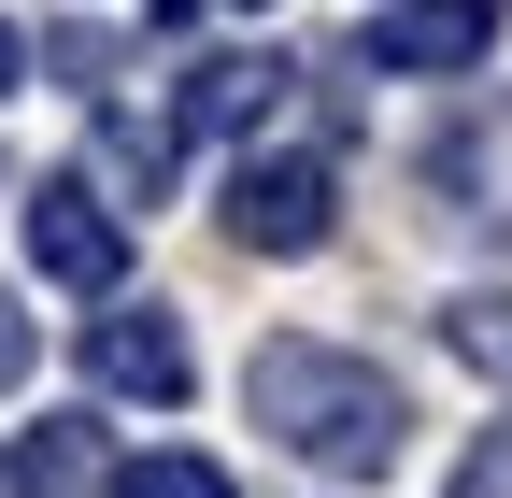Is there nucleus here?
Returning a JSON list of instances; mask_svg holds the SVG:
<instances>
[{"instance_id":"f257e3e1","label":"nucleus","mask_w":512,"mask_h":498,"mask_svg":"<svg viewBox=\"0 0 512 498\" xmlns=\"http://www.w3.org/2000/svg\"><path fill=\"white\" fill-rule=\"evenodd\" d=\"M242 399H256V427H271L299 470H328V484H384V470L413 456V399H399V370L356 356V342H313V328L256 342V356H242Z\"/></svg>"},{"instance_id":"f03ea898","label":"nucleus","mask_w":512,"mask_h":498,"mask_svg":"<svg viewBox=\"0 0 512 498\" xmlns=\"http://www.w3.org/2000/svg\"><path fill=\"white\" fill-rule=\"evenodd\" d=\"M29 271L72 285V299H114V285H128V214L100 200L86 171H43V185H29Z\"/></svg>"},{"instance_id":"7ed1b4c3","label":"nucleus","mask_w":512,"mask_h":498,"mask_svg":"<svg viewBox=\"0 0 512 498\" xmlns=\"http://www.w3.org/2000/svg\"><path fill=\"white\" fill-rule=\"evenodd\" d=\"M342 228V171L328 157H242L228 171V242L242 257H313Z\"/></svg>"},{"instance_id":"20e7f679","label":"nucleus","mask_w":512,"mask_h":498,"mask_svg":"<svg viewBox=\"0 0 512 498\" xmlns=\"http://www.w3.org/2000/svg\"><path fill=\"white\" fill-rule=\"evenodd\" d=\"M86 370H100L114 399H157L171 413L185 385H200V342H185L157 299H100V314H86Z\"/></svg>"},{"instance_id":"39448f33","label":"nucleus","mask_w":512,"mask_h":498,"mask_svg":"<svg viewBox=\"0 0 512 498\" xmlns=\"http://www.w3.org/2000/svg\"><path fill=\"white\" fill-rule=\"evenodd\" d=\"M484 57H498V0H384L370 15V72H399V86L484 72Z\"/></svg>"},{"instance_id":"423d86ee","label":"nucleus","mask_w":512,"mask_h":498,"mask_svg":"<svg viewBox=\"0 0 512 498\" xmlns=\"http://www.w3.org/2000/svg\"><path fill=\"white\" fill-rule=\"evenodd\" d=\"M271 100H285V57H200L171 86V143H242L271 129Z\"/></svg>"},{"instance_id":"0eeeda50","label":"nucleus","mask_w":512,"mask_h":498,"mask_svg":"<svg viewBox=\"0 0 512 498\" xmlns=\"http://www.w3.org/2000/svg\"><path fill=\"white\" fill-rule=\"evenodd\" d=\"M441 185H456V214H470V228L498 242V257H512V86L470 114L456 143H441Z\"/></svg>"},{"instance_id":"6e6552de","label":"nucleus","mask_w":512,"mask_h":498,"mask_svg":"<svg viewBox=\"0 0 512 498\" xmlns=\"http://www.w3.org/2000/svg\"><path fill=\"white\" fill-rule=\"evenodd\" d=\"M86 484H100V427L86 413H43L15 442V498H86Z\"/></svg>"},{"instance_id":"1a4fd4ad","label":"nucleus","mask_w":512,"mask_h":498,"mask_svg":"<svg viewBox=\"0 0 512 498\" xmlns=\"http://www.w3.org/2000/svg\"><path fill=\"white\" fill-rule=\"evenodd\" d=\"M171 157H185V143H171V114L100 100V171H114V185H143V200H157V185H171ZM100 171H86V185H100Z\"/></svg>"},{"instance_id":"9d476101","label":"nucleus","mask_w":512,"mask_h":498,"mask_svg":"<svg viewBox=\"0 0 512 498\" xmlns=\"http://www.w3.org/2000/svg\"><path fill=\"white\" fill-rule=\"evenodd\" d=\"M114 498H228V470H214V456H171V442H157V456H114Z\"/></svg>"},{"instance_id":"9b49d317","label":"nucleus","mask_w":512,"mask_h":498,"mask_svg":"<svg viewBox=\"0 0 512 498\" xmlns=\"http://www.w3.org/2000/svg\"><path fill=\"white\" fill-rule=\"evenodd\" d=\"M456 498H512V413H498V427H484V442L456 456Z\"/></svg>"},{"instance_id":"f8f14e48","label":"nucleus","mask_w":512,"mask_h":498,"mask_svg":"<svg viewBox=\"0 0 512 498\" xmlns=\"http://www.w3.org/2000/svg\"><path fill=\"white\" fill-rule=\"evenodd\" d=\"M29 356H43V328L15 314V299H0V399H15V385H29Z\"/></svg>"},{"instance_id":"ddd939ff","label":"nucleus","mask_w":512,"mask_h":498,"mask_svg":"<svg viewBox=\"0 0 512 498\" xmlns=\"http://www.w3.org/2000/svg\"><path fill=\"white\" fill-rule=\"evenodd\" d=\"M143 29H157V43H185V29H200V0H143Z\"/></svg>"},{"instance_id":"4468645a","label":"nucleus","mask_w":512,"mask_h":498,"mask_svg":"<svg viewBox=\"0 0 512 498\" xmlns=\"http://www.w3.org/2000/svg\"><path fill=\"white\" fill-rule=\"evenodd\" d=\"M15 72H29V29H15V15H0V100H15Z\"/></svg>"},{"instance_id":"2eb2a0df","label":"nucleus","mask_w":512,"mask_h":498,"mask_svg":"<svg viewBox=\"0 0 512 498\" xmlns=\"http://www.w3.org/2000/svg\"><path fill=\"white\" fill-rule=\"evenodd\" d=\"M256 15H271V0H256Z\"/></svg>"}]
</instances>
